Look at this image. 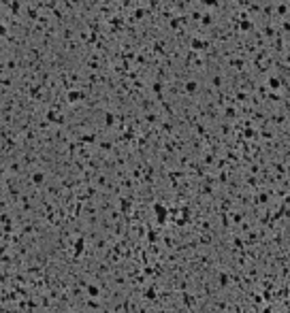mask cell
Returning a JSON list of instances; mask_svg holds the SVG:
<instances>
[{
    "instance_id": "cell-1",
    "label": "cell",
    "mask_w": 290,
    "mask_h": 313,
    "mask_svg": "<svg viewBox=\"0 0 290 313\" xmlns=\"http://www.w3.org/2000/svg\"><path fill=\"white\" fill-rule=\"evenodd\" d=\"M68 98H70V100H79V98H81V92H77V89H70V92H68Z\"/></svg>"
},
{
    "instance_id": "cell-4",
    "label": "cell",
    "mask_w": 290,
    "mask_h": 313,
    "mask_svg": "<svg viewBox=\"0 0 290 313\" xmlns=\"http://www.w3.org/2000/svg\"><path fill=\"white\" fill-rule=\"evenodd\" d=\"M269 85H271V87H277V85H279V79H275V77H273V79L269 81Z\"/></svg>"
},
{
    "instance_id": "cell-3",
    "label": "cell",
    "mask_w": 290,
    "mask_h": 313,
    "mask_svg": "<svg viewBox=\"0 0 290 313\" xmlns=\"http://www.w3.org/2000/svg\"><path fill=\"white\" fill-rule=\"evenodd\" d=\"M203 45H205V41H201V39H194V41H192V47H194V49H203Z\"/></svg>"
},
{
    "instance_id": "cell-2",
    "label": "cell",
    "mask_w": 290,
    "mask_h": 313,
    "mask_svg": "<svg viewBox=\"0 0 290 313\" xmlns=\"http://www.w3.org/2000/svg\"><path fill=\"white\" fill-rule=\"evenodd\" d=\"M186 89H188V92H194V89H196V81H192V79L186 81Z\"/></svg>"
}]
</instances>
